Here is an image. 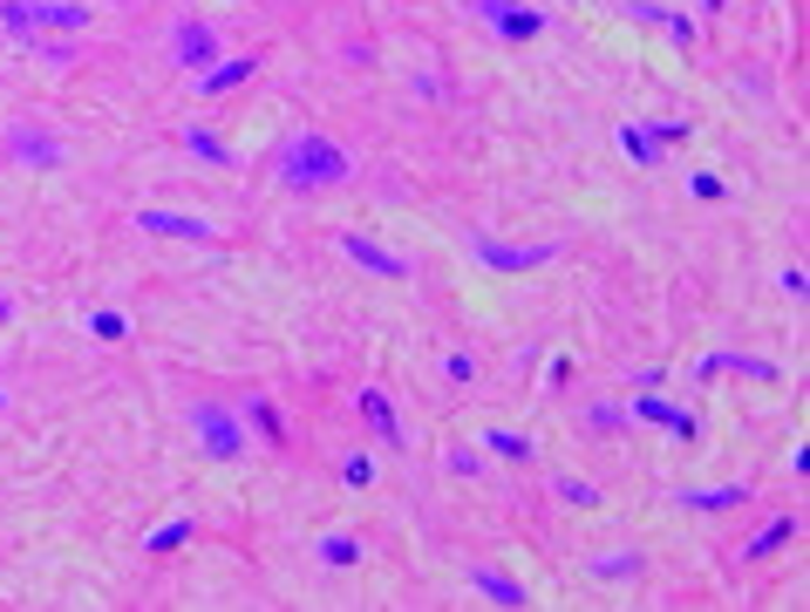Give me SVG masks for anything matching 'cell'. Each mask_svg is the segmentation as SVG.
I'll return each mask as SVG.
<instances>
[{
	"label": "cell",
	"mask_w": 810,
	"mask_h": 612,
	"mask_svg": "<svg viewBox=\"0 0 810 612\" xmlns=\"http://www.w3.org/2000/svg\"><path fill=\"white\" fill-rule=\"evenodd\" d=\"M334 252H341L347 266L375 272V279H409V272H416L402 252H382V239H368V232H334Z\"/></svg>",
	"instance_id": "obj_4"
},
{
	"label": "cell",
	"mask_w": 810,
	"mask_h": 612,
	"mask_svg": "<svg viewBox=\"0 0 810 612\" xmlns=\"http://www.w3.org/2000/svg\"><path fill=\"white\" fill-rule=\"evenodd\" d=\"M83 327H89V334H96V341H130V320H123V314H116V306H96V314H89Z\"/></svg>",
	"instance_id": "obj_25"
},
{
	"label": "cell",
	"mask_w": 810,
	"mask_h": 612,
	"mask_svg": "<svg viewBox=\"0 0 810 612\" xmlns=\"http://www.w3.org/2000/svg\"><path fill=\"white\" fill-rule=\"evenodd\" d=\"M613 137H620V150H627V157H634L641 170H647L654 157H661V150H654V137H647V123H620V130H613Z\"/></svg>",
	"instance_id": "obj_22"
},
{
	"label": "cell",
	"mask_w": 810,
	"mask_h": 612,
	"mask_svg": "<svg viewBox=\"0 0 810 612\" xmlns=\"http://www.w3.org/2000/svg\"><path fill=\"white\" fill-rule=\"evenodd\" d=\"M484 449H491V456H504V463H531V436H524V429H491Z\"/></svg>",
	"instance_id": "obj_21"
},
{
	"label": "cell",
	"mask_w": 810,
	"mask_h": 612,
	"mask_svg": "<svg viewBox=\"0 0 810 612\" xmlns=\"http://www.w3.org/2000/svg\"><path fill=\"white\" fill-rule=\"evenodd\" d=\"M552 490H559L566 503H586V510L599 503V490H593V483H586V476H559V483H552Z\"/></svg>",
	"instance_id": "obj_29"
},
{
	"label": "cell",
	"mask_w": 810,
	"mask_h": 612,
	"mask_svg": "<svg viewBox=\"0 0 810 612\" xmlns=\"http://www.w3.org/2000/svg\"><path fill=\"white\" fill-rule=\"evenodd\" d=\"M674 503H681V510H736V503H749V483H722V490H681Z\"/></svg>",
	"instance_id": "obj_15"
},
{
	"label": "cell",
	"mask_w": 810,
	"mask_h": 612,
	"mask_svg": "<svg viewBox=\"0 0 810 612\" xmlns=\"http://www.w3.org/2000/svg\"><path fill=\"white\" fill-rule=\"evenodd\" d=\"M470 252H477V259H484V266H497V272H531V266H552V259H559V245H497V239H470Z\"/></svg>",
	"instance_id": "obj_7"
},
{
	"label": "cell",
	"mask_w": 810,
	"mask_h": 612,
	"mask_svg": "<svg viewBox=\"0 0 810 612\" xmlns=\"http://www.w3.org/2000/svg\"><path fill=\"white\" fill-rule=\"evenodd\" d=\"M647 137H654V150H674L681 137H688V116H661V123H647Z\"/></svg>",
	"instance_id": "obj_27"
},
{
	"label": "cell",
	"mask_w": 810,
	"mask_h": 612,
	"mask_svg": "<svg viewBox=\"0 0 810 612\" xmlns=\"http://www.w3.org/2000/svg\"><path fill=\"white\" fill-rule=\"evenodd\" d=\"M354 408L368 416V429H375V436H382L389 449H409V429H402V416H395L389 388H362V395H354Z\"/></svg>",
	"instance_id": "obj_9"
},
{
	"label": "cell",
	"mask_w": 810,
	"mask_h": 612,
	"mask_svg": "<svg viewBox=\"0 0 810 612\" xmlns=\"http://www.w3.org/2000/svg\"><path fill=\"white\" fill-rule=\"evenodd\" d=\"M287 191H341L354 177V150H341L327 130H293L280 143V157H273Z\"/></svg>",
	"instance_id": "obj_1"
},
{
	"label": "cell",
	"mask_w": 810,
	"mask_h": 612,
	"mask_svg": "<svg viewBox=\"0 0 810 612\" xmlns=\"http://www.w3.org/2000/svg\"><path fill=\"white\" fill-rule=\"evenodd\" d=\"M593 422H599V429H620V422H627V408H613V401H593Z\"/></svg>",
	"instance_id": "obj_31"
},
{
	"label": "cell",
	"mask_w": 810,
	"mask_h": 612,
	"mask_svg": "<svg viewBox=\"0 0 810 612\" xmlns=\"http://www.w3.org/2000/svg\"><path fill=\"white\" fill-rule=\"evenodd\" d=\"M0 416H8V388H0Z\"/></svg>",
	"instance_id": "obj_34"
},
{
	"label": "cell",
	"mask_w": 810,
	"mask_h": 612,
	"mask_svg": "<svg viewBox=\"0 0 810 612\" xmlns=\"http://www.w3.org/2000/svg\"><path fill=\"white\" fill-rule=\"evenodd\" d=\"M0 28L14 41H35V0H0Z\"/></svg>",
	"instance_id": "obj_23"
},
{
	"label": "cell",
	"mask_w": 810,
	"mask_h": 612,
	"mask_svg": "<svg viewBox=\"0 0 810 612\" xmlns=\"http://www.w3.org/2000/svg\"><path fill=\"white\" fill-rule=\"evenodd\" d=\"M586 572L606 578V585H620V578H641V572H647V558H641V551H599Z\"/></svg>",
	"instance_id": "obj_18"
},
{
	"label": "cell",
	"mask_w": 810,
	"mask_h": 612,
	"mask_svg": "<svg viewBox=\"0 0 810 612\" xmlns=\"http://www.w3.org/2000/svg\"><path fill=\"white\" fill-rule=\"evenodd\" d=\"M177 143H185L191 157H205V164H218V170H232V150H225V143L205 130V123H185V130H177Z\"/></svg>",
	"instance_id": "obj_16"
},
{
	"label": "cell",
	"mask_w": 810,
	"mask_h": 612,
	"mask_svg": "<svg viewBox=\"0 0 810 612\" xmlns=\"http://www.w3.org/2000/svg\"><path fill=\"white\" fill-rule=\"evenodd\" d=\"M627 21H654V28H661L668 41L695 48V21H688V14H661V8H647V0H634V8H627Z\"/></svg>",
	"instance_id": "obj_14"
},
{
	"label": "cell",
	"mask_w": 810,
	"mask_h": 612,
	"mask_svg": "<svg viewBox=\"0 0 810 612\" xmlns=\"http://www.w3.org/2000/svg\"><path fill=\"white\" fill-rule=\"evenodd\" d=\"M260 75V55H218L205 75H198V95H225V89H239Z\"/></svg>",
	"instance_id": "obj_10"
},
{
	"label": "cell",
	"mask_w": 810,
	"mask_h": 612,
	"mask_svg": "<svg viewBox=\"0 0 810 612\" xmlns=\"http://www.w3.org/2000/svg\"><path fill=\"white\" fill-rule=\"evenodd\" d=\"M185 422H191V443H198V456H205V463H245L252 436H245V416H239V408H225V401H191Z\"/></svg>",
	"instance_id": "obj_2"
},
{
	"label": "cell",
	"mask_w": 810,
	"mask_h": 612,
	"mask_svg": "<svg viewBox=\"0 0 810 612\" xmlns=\"http://www.w3.org/2000/svg\"><path fill=\"white\" fill-rule=\"evenodd\" d=\"M41 28L83 35V28H89V8H83V0H35V35H41Z\"/></svg>",
	"instance_id": "obj_13"
},
{
	"label": "cell",
	"mask_w": 810,
	"mask_h": 612,
	"mask_svg": "<svg viewBox=\"0 0 810 612\" xmlns=\"http://www.w3.org/2000/svg\"><path fill=\"white\" fill-rule=\"evenodd\" d=\"M0 137H8V157H14V164H28V170H62V164H68V143H55L48 130H28V123H8Z\"/></svg>",
	"instance_id": "obj_5"
},
{
	"label": "cell",
	"mask_w": 810,
	"mask_h": 612,
	"mask_svg": "<svg viewBox=\"0 0 810 612\" xmlns=\"http://www.w3.org/2000/svg\"><path fill=\"white\" fill-rule=\"evenodd\" d=\"M341 483H347V490H368V483H375V463H368L362 449H354V456H341Z\"/></svg>",
	"instance_id": "obj_28"
},
{
	"label": "cell",
	"mask_w": 810,
	"mask_h": 612,
	"mask_svg": "<svg viewBox=\"0 0 810 612\" xmlns=\"http://www.w3.org/2000/svg\"><path fill=\"white\" fill-rule=\"evenodd\" d=\"M443 470H450V476H484L491 463H484V449H470V443H457V449H443Z\"/></svg>",
	"instance_id": "obj_26"
},
{
	"label": "cell",
	"mask_w": 810,
	"mask_h": 612,
	"mask_svg": "<svg viewBox=\"0 0 810 612\" xmlns=\"http://www.w3.org/2000/svg\"><path fill=\"white\" fill-rule=\"evenodd\" d=\"M191 538H198V518H170L164 531H150V538H143V551H150V558H164V551L191 545Z\"/></svg>",
	"instance_id": "obj_19"
},
{
	"label": "cell",
	"mask_w": 810,
	"mask_h": 612,
	"mask_svg": "<svg viewBox=\"0 0 810 612\" xmlns=\"http://www.w3.org/2000/svg\"><path fill=\"white\" fill-rule=\"evenodd\" d=\"M137 232L150 239H191V245H212V218H191V212H137Z\"/></svg>",
	"instance_id": "obj_8"
},
{
	"label": "cell",
	"mask_w": 810,
	"mask_h": 612,
	"mask_svg": "<svg viewBox=\"0 0 810 612\" xmlns=\"http://www.w3.org/2000/svg\"><path fill=\"white\" fill-rule=\"evenodd\" d=\"M8 320H14V299H8V293H0V327H8Z\"/></svg>",
	"instance_id": "obj_33"
},
{
	"label": "cell",
	"mask_w": 810,
	"mask_h": 612,
	"mask_svg": "<svg viewBox=\"0 0 810 612\" xmlns=\"http://www.w3.org/2000/svg\"><path fill=\"white\" fill-rule=\"evenodd\" d=\"M688 191H695L701 204H722V197H729V184H722L716 170H695V177H688Z\"/></svg>",
	"instance_id": "obj_30"
},
{
	"label": "cell",
	"mask_w": 810,
	"mask_h": 612,
	"mask_svg": "<svg viewBox=\"0 0 810 612\" xmlns=\"http://www.w3.org/2000/svg\"><path fill=\"white\" fill-rule=\"evenodd\" d=\"M362 558H368V545H362V538H347V531H334V538H320V565H327V572H354Z\"/></svg>",
	"instance_id": "obj_17"
},
{
	"label": "cell",
	"mask_w": 810,
	"mask_h": 612,
	"mask_svg": "<svg viewBox=\"0 0 810 612\" xmlns=\"http://www.w3.org/2000/svg\"><path fill=\"white\" fill-rule=\"evenodd\" d=\"M245 422H252V429H260V436H266L273 449H287V416H280V408H273L266 395H260V401H252V408H245Z\"/></svg>",
	"instance_id": "obj_20"
},
{
	"label": "cell",
	"mask_w": 810,
	"mask_h": 612,
	"mask_svg": "<svg viewBox=\"0 0 810 612\" xmlns=\"http://www.w3.org/2000/svg\"><path fill=\"white\" fill-rule=\"evenodd\" d=\"M464 578H470V585H477V592H484L491 605H511V612H518V605L531 599V592H524V585H518L511 572H497V565H470Z\"/></svg>",
	"instance_id": "obj_11"
},
{
	"label": "cell",
	"mask_w": 810,
	"mask_h": 612,
	"mask_svg": "<svg viewBox=\"0 0 810 612\" xmlns=\"http://www.w3.org/2000/svg\"><path fill=\"white\" fill-rule=\"evenodd\" d=\"M232 8H239V0H232Z\"/></svg>",
	"instance_id": "obj_35"
},
{
	"label": "cell",
	"mask_w": 810,
	"mask_h": 612,
	"mask_svg": "<svg viewBox=\"0 0 810 612\" xmlns=\"http://www.w3.org/2000/svg\"><path fill=\"white\" fill-rule=\"evenodd\" d=\"M470 14L497 41H539L545 35V8H531V0H470Z\"/></svg>",
	"instance_id": "obj_3"
},
{
	"label": "cell",
	"mask_w": 810,
	"mask_h": 612,
	"mask_svg": "<svg viewBox=\"0 0 810 612\" xmlns=\"http://www.w3.org/2000/svg\"><path fill=\"white\" fill-rule=\"evenodd\" d=\"M790 538H797V518H776L763 538H749V545H743V558H770L776 545H790Z\"/></svg>",
	"instance_id": "obj_24"
},
{
	"label": "cell",
	"mask_w": 810,
	"mask_h": 612,
	"mask_svg": "<svg viewBox=\"0 0 810 612\" xmlns=\"http://www.w3.org/2000/svg\"><path fill=\"white\" fill-rule=\"evenodd\" d=\"M170 55H177V68H191V75H205L212 62H218V35H212V21H170Z\"/></svg>",
	"instance_id": "obj_6"
},
{
	"label": "cell",
	"mask_w": 810,
	"mask_h": 612,
	"mask_svg": "<svg viewBox=\"0 0 810 612\" xmlns=\"http://www.w3.org/2000/svg\"><path fill=\"white\" fill-rule=\"evenodd\" d=\"M776 286H783V293H803V286H810V272H803V266H783Z\"/></svg>",
	"instance_id": "obj_32"
},
{
	"label": "cell",
	"mask_w": 810,
	"mask_h": 612,
	"mask_svg": "<svg viewBox=\"0 0 810 612\" xmlns=\"http://www.w3.org/2000/svg\"><path fill=\"white\" fill-rule=\"evenodd\" d=\"M627 416H641V422H654V429H668V436H681V443L695 436V416H681V408L661 401V395H641L634 408H627Z\"/></svg>",
	"instance_id": "obj_12"
}]
</instances>
